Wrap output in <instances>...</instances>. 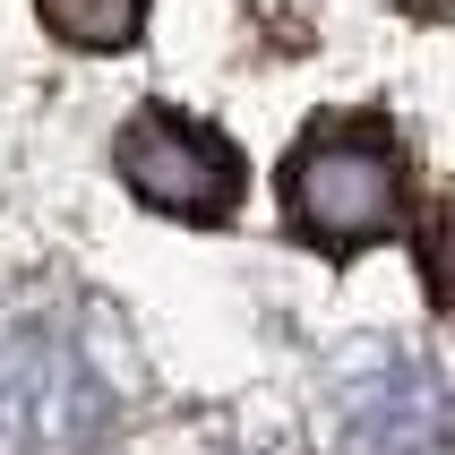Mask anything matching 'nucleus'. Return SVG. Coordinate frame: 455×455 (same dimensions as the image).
Instances as JSON below:
<instances>
[{
	"label": "nucleus",
	"instance_id": "nucleus-3",
	"mask_svg": "<svg viewBox=\"0 0 455 455\" xmlns=\"http://www.w3.org/2000/svg\"><path fill=\"white\" fill-rule=\"evenodd\" d=\"M395 387H404V395H387V379L370 387V395H353L361 447H370V455H430L438 430H447V412H438L430 379H421V370H395Z\"/></svg>",
	"mask_w": 455,
	"mask_h": 455
},
{
	"label": "nucleus",
	"instance_id": "nucleus-1",
	"mask_svg": "<svg viewBox=\"0 0 455 455\" xmlns=\"http://www.w3.org/2000/svg\"><path fill=\"white\" fill-rule=\"evenodd\" d=\"M404 206V155H395V129L379 112H335V121H309L301 147L283 155V224L318 241L327 258L370 250Z\"/></svg>",
	"mask_w": 455,
	"mask_h": 455
},
{
	"label": "nucleus",
	"instance_id": "nucleus-2",
	"mask_svg": "<svg viewBox=\"0 0 455 455\" xmlns=\"http://www.w3.org/2000/svg\"><path fill=\"white\" fill-rule=\"evenodd\" d=\"M112 172L147 215H172V224H224L232 206L250 198V164L215 121H189L172 103H147L129 112L121 138H112Z\"/></svg>",
	"mask_w": 455,
	"mask_h": 455
},
{
	"label": "nucleus",
	"instance_id": "nucleus-5",
	"mask_svg": "<svg viewBox=\"0 0 455 455\" xmlns=\"http://www.w3.org/2000/svg\"><path fill=\"white\" fill-rule=\"evenodd\" d=\"M421 283H430V301L455 318V215H438V224L421 232Z\"/></svg>",
	"mask_w": 455,
	"mask_h": 455
},
{
	"label": "nucleus",
	"instance_id": "nucleus-4",
	"mask_svg": "<svg viewBox=\"0 0 455 455\" xmlns=\"http://www.w3.org/2000/svg\"><path fill=\"white\" fill-rule=\"evenodd\" d=\"M35 18L77 52H121L147 26V0H35Z\"/></svg>",
	"mask_w": 455,
	"mask_h": 455
},
{
	"label": "nucleus",
	"instance_id": "nucleus-6",
	"mask_svg": "<svg viewBox=\"0 0 455 455\" xmlns=\"http://www.w3.org/2000/svg\"><path fill=\"white\" fill-rule=\"evenodd\" d=\"M412 18H455V0H404Z\"/></svg>",
	"mask_w": 455,
	"mask_h": 455
}]
</instances>
